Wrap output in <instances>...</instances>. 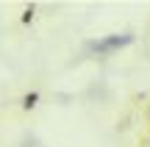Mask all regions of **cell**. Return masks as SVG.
Returning <instances> with one entry per match:
<instances>
[{
  "instance_id": "obj_1",
  "label": "cell",
  "mask_w": 150,
  "mask_h": 147,
  "mask_svg": "<svg viewBox=\"0 0 150 147\" xmlns=\"http://www.w3.org/2000/svg\"><path fill=\"white\" fill-rule=\"evenodd\" d=\"M131 42H134V33L125 31V33H111V36L89 39V42H86V50L95 53V56H111V53H117V50L128 47Z\"/></svg>"
},
{
  "instance_id": "obj_2",
  "label": "cell",
  "mask_w": 150,
  "mask_h": 147,
  "mask_svg": "<svg viewBox=\"0 0 150 147\" xmlns=\"http://www.w3.org/2000/svg\"><path fill=\"white\" fill-rule=\"evenodd\" d=\"M22 108H25V111H31V108H36V106H39V92H36V89H33V92H25V94H22Z\"/></svg>"
},
{
  "instance_id": "obj_3",
  "label": "cell",
  "mask_w": 150,
  "mask_h": 147,
  "mask_svg": "<svg viewBox=\"0 0 150 147\" xmlns=\"http://www.w3.org/2000/svg\"><path fill=\"white\" fill-rule=\"evenodd\" d=\"M33 17H36V6H33V3H28V6H25V11H22V17H20V20H22V25H31V22H33Z\"/></svg>"
},
{
  "instance_id": "obj_4",
  "label": "cell",
  "mask_w": 150,
  "mask_h": 147,
  "mask_svg": "<svg viewBox=\"0 0 150 147\" xmlns=\"http://www.w3.org/2000/svg\"><path fill=\"white\" fill-rule=\"evenodd\" d=\"M147 120H150V111H147Z\"/></svg>"
}]
</instances>
